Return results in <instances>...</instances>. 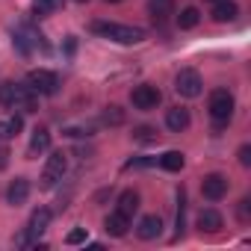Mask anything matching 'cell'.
Masks as SVG:
<instances>
[{
    "instance_id": "cell-9",
    "label": "cell",
    "mask_w": 251,
    "mask_h": 251,
    "mask_svg": "<svg viewBox=\"0 0 251 251\" xmlns=\"http://www.w3.org/2000/svg\"><path fill=\"white\" fill-rule=\"evenodd\" d=\"M27 198H30V180H27V177H15V180L9 183V189H6V201H9L12 207H21Z\"/></svg>"
},
{
    "instance_id": "cell-14",
    "label": "cell",
    "mask_w": 251,
    "mask_h": 251,
    "mask_svg": "<svg viewBox=\"0 0 251 251\" xmlns=\"http://www.w3.org/2000/svg\"><path fill=\"white\" fill-rule=\"evenodd\" d=\"M48 225H50V210H48V207H39V210H33V216H30V225H27V233H30V239H36L39 233H45V230H48Z\"/></svg>"
},
{
    "instance_id": "cell-17",
    "label": "cell",
    "mask_w": 251,
    "mask_h": 251,
    "mask_svg": "<svg viewBox=\"0 0 251 251\" xmlns=\"http://www.w3.org/2000/svg\"><path fill=\"white\" fill-rule=\"evenodd\" d=\"M127 227H130V219L121 216L118 210H115L112 216H106V222H103V230H106L109 236H124V233H127Z\"/></svg>"
},
{
    "instance_id": "cell-26",
    "label": "cell",
    "mask_w": 251,
    "mask_h": 251,
    "mask_svg": "<svg viewBox=\"0 0 251 251\" xmlns=\"http://www.w3.org/2000/svg\"><path fill=\"white\" fill-rule=\"evenodd\" d=\"M59 6H62V0H36V12H50Z\"/></svg>"
},
{
    "instance_id": "cell-32",
    "label": "cell",
    "mask_w": 251,
    "mask_h": 251,
    "mask_svg": "<svg viewBox=\"0 0 251 251\" xmlns=\"http://www.w3.org/2000/svg\"><path fill=\"white\" fill-rule=\"evenodd\" d=\"M80 3H86V0H80Z\"/></svg>"
},
{
    "instance_id": "cell-4",
    "label": "cell",
    "mask_w": 251,
    "mask_h": 251,
    "mask_svg": "<svg viewBox=\"0 0 251 251\" xmlns=\"http://www.w3.org/2000/svg\"><path fill=\"white\" fill-rule=\"evenodd\" d=\"M65 169H68V154H65V151H53V154L48 157L45 172H42V186H45V189L56 186V183L62 180V175H65Z\"/></svg>"
},
{
    "instance_id": "cell-27",
    "label": "cell",
    "mask_w": 251,
    "mask_h": 251,
    "mask_svg": "<svg viewBox=\"0 0 251 251\" xmlns=\"http://www.w3.org/2000/svg\"><path fill=\"white\" fill-rule=\"evenodd\" d=\"M65 242H68V245H80V242H86V227H77V230H71V233L65 236Z\"/></svg>"
},
{
    "instance_id": "cell-28",
    "label": "cell",
    "mask_w": 251,
    "mask_h": 251,
    "mask_svg": "<svg viewBox=\"0 0 251 251\" xmlns=\"http://www.w3.org/2000/svg\"><path fill=\"white\" fill-rule=\"evenodd\" d=\"M239 163H242V166H251V148H248V145L239 148Z\"/></svg>"
},
{
    "instance_id": "cell-25",
    "label": "cell",
    "mask_w": 251,
    "mask_h": 251,
    "mask_svg": "<svg viewBox=\"0 0 251 251\" xmlns=\"http://www.w3.org/2000/svg\"><path fill=\"white\" fill-rule=\"evenodd\" d=\"M157 160L154 157H136V160H127L124 163V172H130V169H148V166H154Z\"/></svg>"
},
{
    "instance_id": "cell-7",
    "label": "cell",
    "mask_w": 251,
    "mask_h": 251,
    "mask_svg": "<svg viewBox=\"0 0 251 251\" xmlns=\"http://www.w3.org/2000/svg\"><path fill=\"white\" fill-rule=\"evenodd\" d=\"M201 195L207 201H222L227 195V177L225 175H207L201 180Z\"/></svg>"
},
{
    "instance_id": "cell-1",
    "label": "cell",
    "mask_w": 251,
    "mask_h": 251,
    "mask_svg": "<svg viewBox=\"0 0 251 251\" xmlns=\"http://www.w3.org/2000/svg\"><path fill=\"white\" fill-rule=\"evenodd\" d=\"M92 33H98V36H103L109 42H118V45H136V42L145 39V30L127 27V24H112V21H95Z\"/></svg>"
},
{
    "instance_id": "cell-21",
    "label": "cell",
    "mask_w": 251,
    "mask_h": 251,
    "mask_svg": "<svg viewBox=\"0 0 251 251\" xmlns=\"http://www.w3.org/2000/svg\"><path fill=\"white\" fill-rule=\"evenodd\" d=\"M157 139H160V133L154 127H148V124H142V127L133 130V142H139V145H154Z\"/></svg>"
},
{
    "instance_id": "cell-16",
    "label": "cell",
    "mask_w": 251,
    "mask_h": 251,
    "mask_svg": "<svg viewBox=\"0 0 251 251\" xmlns=\"http://www.w3.org/2000/svg\"><path fill=\"white\" fill-rule=\"evenodd\" d=\"M136 210H139V192H136V189H124V192L118 195V213L127 216V219H133Z\"/></svg>"
},
{
    "instance_id": "cell-11",
    "label": "cell",
    "mask_w": 251,
    "mask_h": 251,
    "mask_svg": "<svg viewBox=\"0 0 251 251\" xmlns=\"http://www.w3.org/2000/svg\"><path fill=\"white\" fill-rule=\"evenodd\" d=\"M50 148V130L48 127H36L33 130V139H30V148H27V157L36 160L39 154H45Z\"/></svg>"
},
{
    "instance_id": "cell-8",
    "label": "cell",
    "mask_w": 251,
    "mask_h": 251,
    "mask_svg": "<svg viewBox=\"0 0 251 251\" xmlns=\"http://www.w3.org/2000/svg\"><path fill=\"white\" fill-rule=\"evenodd\" d=\"M12 109H24V112H36L39 109V95L30 86H18L15 83V106Z\"/></svg>"
},
{
    "instance_id": "cell-20",
    "label": "cell",
    "mask_w": 251,
    "mask_h": 251,
    "mask_svg": "<svg viewBox=\"0 0 251 251\" xmlns=\"http://www.w3.org/2000/svg\"><path fill=\"white\" fill-rule=\"evenodd\" d=\"M198 21H201V12H198L195 6H186V9H180V15H177V27H180V30H192V27H198Z\"/></svg>"
},
{
    "instance_id": "cell-12",
    "label": "cell",
    "mask_w": 251,
    "mask_h": 251,
    "mask_svg": "<svg viewBox=\"0 0 251 251\" xmlns=\"http://www.w3.org/2000/svg\"><path fill=\"white\" fill-rule=\"evenodd\" d=\"M166 127L175 130V133H183V130L189 127V109H183V106H172V109L166 112Z\"/></svg>"
},
{
    "instance_id": "cell-5",
    "label": "cell",
    "mask_w": 251,
    "mask_h": 251,
    "mask_svg": "<svg viewBox=\"0 0 251 251\" xmlns=\"http://www.w3.org/2000/svg\"><path fill=\"white\" fill-rule=\"evenodd\" d=\"M201 74L195 71V68H183V71H177V77H175V92L177 95H183V98H198L201 95Z\"/></svg>"
},
{
    "instance_id": "cell-15",
    "label": "cell",
    "mask_w": 251,
    "mask_h": 251,
    "mask_svg": "<svg viewBox=\"0 0 251 251\" xmlns=\"http://www.w3.org/2000/svg\"><path fill=\"white\" fill-rule=\"evenodd\" d=\"M160 233H163L160 216H145V219L139 222V227H136V236H139V239H157Z\"/></svg>"
},
{
    "instance_id": "cell-30",
    "label": "cell",
    "mask_w": 251,
    "mask_h": 251,
    "mask_svg": "<svg viewBox=\"0 0 251 251\" xmlns=\"http://www.w3.org/2000/svg\"><path fill=\"white\" fill-rule=\"evenodd\" d=\"M6 157H9V151L0 148V169H6Z\"/></svg>"
},
{
    "instance_id": "cell-10",
    "label": "cell",
    "mask_w": 251,
    "mask_h": 251,
    "mask_svg": "<svg viewBox=\"0 0 251 251\" xmlns=\"http://www.w3.org/2000/svg\"><path fill=\"white\" fill-rule=\"evenodd\" d=\"M222 225H225V222H222V213H219V210L207 207V210L198 213V230H201V233H219Z\"/></svg>"
},
{
    "instance_id": "cell-3",
    "label": "cell",
    "mask_w": 251,
    "mask_h": 251,
    "mask_svg": "<svg viewBox=\"0 0 251 251\" xmlns=\"http://www.w3.org/2000/svg\"><path fill=\"white\" fill-rule=\"evenodd\" d=\"M27 83H30V89L36 95H56L59 92V77L53 71H48V68H33L27 74Z\"/></svg>"
},
{
    "instance_id": "cell-2",
    "label": "cell",
    "mask_w": 251,
    "mask_h": 251,
    "mask_svg": "<svg viewBox=\"0 0 251 251\" xmlns=\"http://www.w3.org/2000/svg\"><path fill=\"white\" fill-rule=\"evenodd\" d=\"M233 95L227 92V89H216L213 95H210V103H207V109H210V115H213V121H216V130H222L225 124L230 121V115H233Z\"/></svg>"
},
{
    "instance_id": "cell-13",
    "label": "cell",
    "mask_w": 251,
    "mask_h": 251,
    "mask_svg": "<svg viewBox=\"0 0 251 251\" xmlns=\"http://www.w3.org/2000/svg\"><path fill=\"white\" fill-rule=\"evenodd\" d=\"M236 15H239V6L233 3V0H216V6H213V21L230 24V21H236Z\"/></svg>"
},
{
    "instance_id": "cell-22",
    "label": "cell",
    "mask_w": 251,
    "mask_h": 251,
    "mask_svg": "<svg viewBox=\"0 0 251 251\" xmlns=\"http://www.w3.org/2000/svg\"><path fill=\"white\" fill-rule=\"evenodd\" d=\"M124 121V109L121 106H106L100 112V124H109V127H118V124Z\"/></svg>"
},
{
    "instance_id": "cell-6",
    "label": "cell",
    "mask_w": 251,
    "mask_h": 251,
    "mask_svg": "<svg viewBox=\"0 0 251 251\" xmlns=\"http://www.w3.org/2000/svg\"><path fill=\"white\" fill-rule=\"evenodd\" d=\"M130 100H133V106H136V109L148 112V109H157V103L163 100V95H160V89H157V86L142 83V86H136V89L130 92Z\"/></svg>"
},
{
    "instance_id": "cell-29",
    "label": "cell",
    "mask_w": 251,
    "mask_h": 251,
    "mask_svg": "<svg viewBox=\"0 0 251 251\" xmlns=\"http://www.w3.org/2000/svg\"><path fill=\"white\" fill-rule=\"evenodd\" d=\"M248 204H251L248 198H242V201H239V219H242V222H248Z\"/></svg>"
},
{
    "instance_id": "cell-23",
    "label": "cell",
    "mask_w": 251,
    "mask_h": 251,
    "mask_svg": "<svg viewBox=\"0 0 251 251\" xmlns=\"http://www.w3.org/2000/svg\"><path fill=\"white\" fill-rule=\"evenodd\" d=\"M166 15H172V0H151V18L163 21Z\"/></svg>"
},
{
    "instance_id": "cell-24",
    "label": "cell",
    "mask_w": 251,
    "mask_h": 251,
    "mask_svg": "<svg viewBox=\"0 0 251 251\" xmlns=\"http://www.w3.org/2000/svg\"><path fill=\"white\" fill-rule=\"evenodd\" d=\"M0 103H3L6 109L15 106V83H3V86H0Z\"/></svg>"
},
{
    "instance_id": "cell-18",
    "label": "cell",
    "mask_w": 251,
    "mask_h": 251,
    "mask_svg": "<svg viewBox=\"0 0 251 251\" xmlns=\"http://www.w3.org/2000/svg\"><path fill=\"white\" fill-rule=\"evenodd\" d=\"M24 130V118L21 115H12L9 121H0V139H12Z\"/></svg>"
},
{
    "instance_id": "cell-31",
    "label": "cell",
    "mask_w": 251,
    "mask_h": 251,
    "mask_svg": "<svg viewBox=\"0 0 251 251\" xmlns=\"http://www.w3.org/2000/svg\"><path fill=\"white\" fill-rule=\"evenodd\" d=\"M106 3H118V0H106Z\"/></svg>"
},
{
    "instance_id": "cell-19",
    "label": "cell",
    "mask_w": 251,
    "mask_h": 251,
    "mask_svg": "<svg viewBox=\"0 0 251 251\" xmlns=\"http://www.w3.org/2000/svg\"><path fill=\"white\" fill-rule=\"evenodd\" d=\"M160 166H163L166 172H180V169L186 166V157H183L180 151H166V154L160 157Z\"/></svg>"
}]
</instances>
